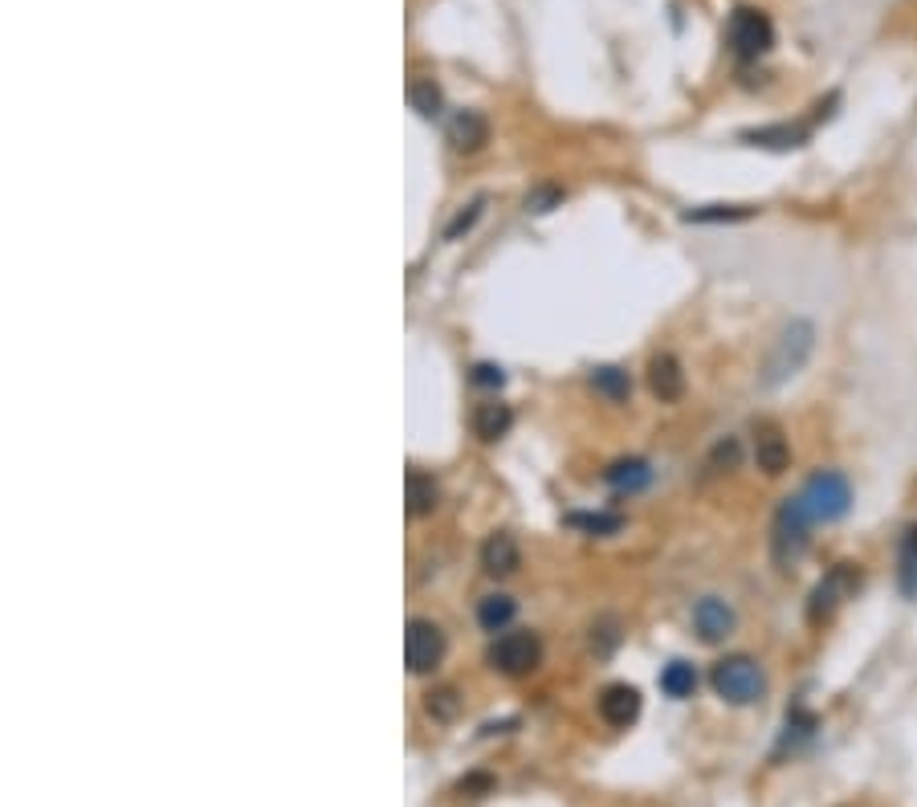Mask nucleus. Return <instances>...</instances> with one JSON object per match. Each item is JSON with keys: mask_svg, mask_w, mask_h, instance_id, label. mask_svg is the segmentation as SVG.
<instances>
[{"mask_svg": "<svg viewBox=\"0 0 917 807\" xmlns=\"http://www.w3.org/2000/svg\"><path fill=\"white\" fill-rule=\"evenodd\" d=\"M795 505H800L803 519L812 522V526H819V522H836V519H845L848 505H852V486H848L845 474L819 469V474H812L803 481V490L795 493Z\"/></svg>", "mask_w": 917, "mask_h": 807, "instance_id": "1", "label": "nucleus"}, {"mask_svg": "<svg viewBox=\"0 0 917 807\" xmlns=\"http://www.w3.org/2000/svg\"><path fill=\"white\" fill-rule=\"evenodd\" d=\"M812 346H816V327H812L807 318H795V322H788V327L779 331V339H774L767 363H762V384H767V388H774V384L791 379V375H795L803 363H807Z\"/></svg>", "mask_w": 917, "mask_h": 807, "instance_id": "2", "label": "nucleus"}, {"mask_svg": "<svg viewBox=\"0 0 917 807\" xmlns=\"http://www.w3.org/2000/svg\"><path fill=\"white\" fill-rule=\"evenodd\" d=\"M710 685H714V693L722 697V702H731V706H755L762 693H767V678H762V669L755 657H722V661L714 664V673H710Z\"/></svg>", "mask_w": 917, "mask_h": 807, "instance_id": "3", "label": "nucleus"}, {"mask_svg": "<svg viewBox=\"0 0 917 807\" xmlns=\"http://www.w3.org/2000/svg\"><path fill=\"white\" fill-rule=\"evenodd\" d=\"M726 45H731V54L738 61H759L774 45L771 16L762 13V9H750V4L734 9L731 25H726Z\"/></svg>", "mask_w": 917, "mask_h": 807, "instance_id": "4", "label": "nucleus"}, {"mask_svg": "<svg viewBox=\"0 0 917 807\" xmlns=\"http://www.w3.org/2000/svg\"><path fill=\"white\" fill-rule=\"evenodd\" d=\"M812 543V522L803 519V510L795 505V498L779 505V514L771 522V550L779 567H791V562L803 559V550Z\"/></svg>", "mask_w": 917, "mask_h": 807, "instance_id": "5", "label": "nucleus"}, {"mask_svg": "<svg viewBox=\"0 0 917 807\" xmlns=\"http://www.w3.org/2000/svg\"><path fill=\"white\" fill-rule=\"evenodd\" d=\"M498 673H506V678H527V673H534L539 669V661H543V640L534 633H502L494 645H489V657H486Z\"/></svg>", "mask_w": 917, "mask_h": 807, "instance_id": "6", "label": "nucleus"}, {"mask_svg": "<svg viewBox=\"0 0 917 807\" xmlns=\"http://www.w3.org/2000/svg\"><path fill=\"white\" fill-rule=\"evenodd\" d=\"M857 583H860V571H857V562H836L828 576L819 579L816 583V591H812V600H807V621L812 624H824L836 612V607L845 604L848 595L857 591Z\"/></svg>", "mask_w": 917, "mask_h": 807, "instance_id": "7", "label": "nucleus"}, {"mask_svg": "<svg viewBox=\"0 0 917 807\" xmlns=\"http://www.w3.org/2000/svg\"><path fill=\"white\" fill-rule=\"evenodd\" d=\"M404 661L412 673H432L437 664L444 661V633L432 621H408V633H404Z\"/></svg>", "mask_w": 917, "mask_h": 807, "instance_id": "8", "label": "nucleus"}, {"mask_svg": "<svg viewBox=\"0 0 917 807\" xmlns=\"http://www.w3.org/2000/svg\"><path fill=\"white\" fill-rule=\"evenodd\" d=\"M734 624H738L734 607L726 600H717V595H705L693 607V628H698V636H702L705 645H722L734 633Z\"/></svg>", "mask_w": 917, "mask_h": 807, "instance_id": "9", "label": "nucleus"}, {"mask_svg": "<svg viewBox=\"0 0 917 807\" xmlns=\"http://www.w3.org/2000/svg\"><path fill=\"white\" fill-rule=\"evenodd\" d=\"M755 462H759L762 474L771 477H779L791 465V445L774 420H762L759 429H755Z\"/></svg>", "mask_w": 917, "mask_h": 807, "instance_id": "10", "label": "nucleus"}, {"mask_svg": "<svg viewBox=\"0 0 917 807\" xmlns=\"http://www.w3.org/2000/svg\"><path fill=\"white\" fill-rule=\"evenodd\" d=\"M600 718L608 726H616V730L632 726V721L641 718V690L636 685H608L600 693Z\"/></svg>", "mask_w": 917, "mask_h": 807, "instance_id": "11", "label": "nucleus"}, {"mask_svg": "<svg viewBox=\"0 0 917 807\" xmlns=\"http://www.w3.org/2000/svg\"><path fill=\"white\" fill-rule=\"evenodd\" d=\"M648 388L660 404H677L686 396V372L673 355H653L648 360Z\"/></svg>", "mask_w": 917, "mask_h": 807, "instance_id": "12", "label": "nucleus"}, {"mask_svg": "<svg viewBox=\"0 0 917 807\" xmlns=\"http://www.w3.org/2000/svg\"><path fill=\"white\" fill-rule=\"evenodd\" d=\"M449 144H453V151H482V147L489 144V123L486 115H477V111H457V115L449 118Z\"/></svg>", "mask_w": 917, "mask_h": 807, "instance_id": "13", "label": "nucleus"}, {"mask_svg": "<svg viewBox=\"0 0 917 807\" xmlns=\"http://www.w3.org/2000/svg\"><path fill=\"white\" fill-rule=\"evenodd\" d=\"M518 562H522V550H518L514 534L498 531L482 543V567L489 576H510V571H518Z\"/></svg>", "mask_w": 917, "mask_h": 807, "instance_id": "14", "label": "nucleus"}, {"mask_svg": "<svg viewBox=\"0 0 917 807\" xmlns=\"http://www.w3.org/2000/svg\"><path fill=\"white\" fill-rule=\"evenodd\" d=\"M510 424H514L510 404L486 400V404H477L474 408V433L482 436V441H502V436L510 433Z\"/></svg>", "mask_w": 917, "mask_h": 807, "instance_id": "15", "label": "nucleus"}, {"mask_svg": "<svg viewBox=\"0 0 917 807\" xmlns=\"http://www.w3.org/2000/svg\"><path fill=\"white\" fill-rule=\"evenodd\" d=\"M897 588L905 600H917V522L905 526L902 543H897Z\"/></svg>", "mask_w": 917, "mask_h": 807, "instance_id": "16", "label": "nucleus"}, {"mask_svg": "<svg viewBox=\"0 0 917 807\" xmlns=\"http://www.w3.org/2000/svg\"><path fill=\"white\" fill-rule=\"evenodd\" d=\"M812 135V123H779V127H762V130H746L743 139L762 147H803Z\"/></svg>", "mask_w": 917, "mask_h": 807, "instance_id": "17", "label": "nucleus"}, {"mask_svg": "<svg viewBox=\"0 0 917 807\" xmlns=\"http://www.w3.org/2000/svg\"><path fill=\"white\" fill-rule=\"evenodd\" d=\"M608 486L620 493H636L648 486V477H653V469H648V462H641V457H629V462H616L612 469H608Z\"/></svg>", "mask_w": 917, "mask_h": 807, "instance_id": "18", "label": "nucleus"}, {"mask_svg": "<svg viewBox=\"0 0 917 807\" xmlns=\"http://www.w3.org/2000/svg\"><path fill=\"white\" fill-rule=\"evenodd\" d=\"M518 604L510 600V595H486L482 604H477V624L486 628V633H502L506 624L514 621Z\"/></svg>", "mask_w": 917, "mask_h": 807, "instance_id": "19", "label": "nucleus"}, {"mask_svg": "<svg viewBox=\"0 0 917 807\" xmlns=\"http://www.w3.org/2000/svg\"><path fill=\"white\" fill-rule=\"evenodd\" d=\"M437 498H441L437 481H432L429 474L412 469V474H408V514H432V510H437Z\"/></svg>", "mask_w": 917, "mask_h": 807, "instance_id": "20", "label": "nucleus"}, {"mask_svg": "<svg viewBox=\"0 0 917 807\" xmlns=\"http://www.w3.org/2000/svg\"><path fill=\"white\" fill-rule=\"evenodd\" d=\"M591 388L600 391L608 404H624L632 391V379H629V372H620V367H596V372H591Z\"/></svg>", "mask_w": 917, "mask_h": 807, "instance_id": "21", "label": "nucleus"}, {"mask_svg": "<svg viewBox=\"0 0 917 807\" xmlns=\"http://www.w3.org/2000/svg\"><path fill=\"white\" fill-rule=\"evenodd\" d=\"M660 690L669 693V697H689V693L698 690V673H693V664L689 661L665 664V673H660Z\"/></svg>", "mask_w": 917, "mask_h": 807, "instance_id": "22", "label": "nucleus"}, {"mask_svg": "<svg viewBox=\"0 0 917 807\" xmlns=\"http://www.w3.org/2000/svg\"><path fill=\"white\" fill-rule=\"evenodd\" d=\"M408 102H412V111L420 118H437V115H441V87H437L432 78H424V82H412V90H408Z\"/></svg>", "mask_w": 917, "mask_h": 807, "instance_id": "23", "label": "nucleus"}, {"mask_svg": "<svg viewBox=\"0 0 917 807\" xmlns=\"http://www.w3.org/2000/svg\"><path fill=\"white\" fill-rule=\"evenodd\" d=\"M746 217H755V208H746V204H705V208L686 213V220H698V225H705V220H746Z\"/></svg>", "mask_w": 917, "mask_h": 807, "instance_id": "24", "label": "nucleus"}, {"mask_svg": "<svg viewBox=\"0 0 917 807\" xmlns=\"http://www.w3.org/2000/svg\"><path fill=\"white\" fill-rule=\"evenodd\" d=\"M424 709H429L437 721H453L457 718V709H461L457 690H432L429 697H424Z\"/></svg>", "mask_w": 917, "mask_h": 807, "instance_id": "25", "label": "nucleus"}, {"mask_svg": "<svg viewBox=\"0 0 917 807\" xmlns=\"http://www.w3.org/2000/svg\"><path fill=\"white\" fill-rule=\"evenodd\" d=\"M571 526H579V531H591V534H612L624 526V519H616V514H571Z\"/></svg>", "mask_w": 917, "mask_h": 807, "instance_id": "26", "label": "nucleus"}, {"mask_svg": "<svg viewBox=\"0 0 917 807\" xmlns=\"http://www.w3.org/2000/svg\"><path fill=\"white\" fill-rule=\"evenodd\" d=\"M738 457H743L738 441H734V436H726V441H717V445H714V457H710V465H714V469H734V465H738Z\"/></svg>", "mask_w": 917, "mask_h": 807, "instance_id": "27", "label": "nucleus"}, {"mask_svg": "<svg viewBox=\"0 0 917 807\" xmlns=\"http://www.w3.org/2000/svg\"><path fill=\"white\" fill-rule=\"evenodd\" d=\"M474 384H482V388H502L506 375H502V367H494V363H477V367H474Z\"/></svg>", "mask_w": 917, "mask_h": 807, "instance_id": "28", "label": "nucleus"}, {"mask_svg": "<svg viewBox=\"0 0 917 807\" xmlns=\"http://www.w3.org/2000/svg\"><path fill=\"white\" fill-rule=\"evenodd\" d=\"M477 208H482V204H469V213H461V217L453 220V225H449V237H457L461 229H469V225L477 220Z\"/></svg>", "mask_w": 917, "mask_h": 807, "instance_id": "29", "label": "nucleus"}]
</instances>
